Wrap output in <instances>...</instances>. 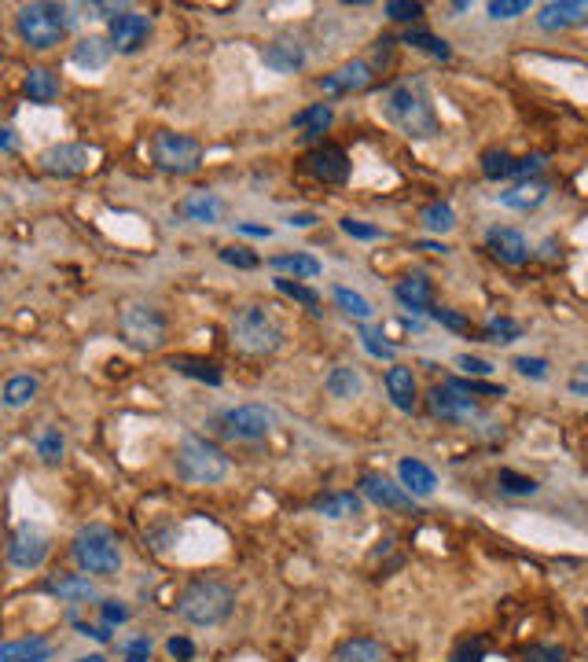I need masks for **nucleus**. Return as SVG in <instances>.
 <instances>
[{"label":"nucleus","instance_id":"54","mask_svg":"<svg viewBox=\"0 0 588 662\" xmlns=\"http://www.w3.org/2000/svg\"><path fill=\"white\" fill-rule=\"evenodd\" d=\"M456 365L464 368L467 376H489V372H493V365H489V361H482V357H471V354H464L460 361H456Z\"/></svg>","mask_w":588,"mask_h":662},{"label":"nucleus","instance_id":"13","mask_svg":"<svg viewBox=\"0 0 588 662\" xmlns=\"http://www.w3.org/2000/svg\"><path fill=\"white\" fill-rule=\"evenodd\" d=\"M92 166V148L89 144H56L41 155V170L52 177H78Z\"/></svg>","mask_w":588,"mask_h":662},{"label":"nucleus","instance_id":"59","mask_svg":"<svg viewBox=\"0 0 588 662\" xmlns=\"http://www.w3.org/2000/svg\"><path fill=\"white\" fill-rule=\"evenodd\" d=\"M0 148H4V151H15V137H12V129H0Z\"/></svg>","mask_w":588,"mask_h":662},{"label":"nucleus","instance_id":"28","mask_svg":"<svg viewBox=\"0 0 588 662\" xmlns=\"http://www.w3.org/2000/svg\"><path fill=\"white\" fill-rule=\"evenodd\" d=\"M324 387H328L331 398H339V401H353V398H361V372L350 365H339V368H331L328 379H324Z\"/></svg>","mask_w":588,"mask_h":662},{"label":"nucleus","instance_id":"15","mask_svg":"<svg viewBox=\"0 0 588 662\" xmlns=\"http://www.w3.org/2000/svg\"><path fill=\"white\" fill-rule=\"evenodd\" d=\"M486 243L489 251H493V258L504 265H526L530 262V243H526V236L515 229H504V225H493V229L486 232Z\"/></svg>","mask_w":588,"mask_h":662},{"label":"nucleus","instance_id":"60","mask_svg":"<svg viewBox=\"0 0 588 662\" xmlns=\"http://www.w3.org/2000/svg\"><path fill=\"white\" fill-rule=\"evenodd\" d=\"M419 251H441V254H445L449 247H445V243H419Z\"/></svg>","mask_w":588,"mask_h":662},{"label":"nucleus","instance_id":"58","mask_svg":"<svg viewBox=\"0 0 588 662\" xmlns=\"http://www.w3.org/2000/svg\"><path fill=\"white\" fill-rule=\"evenodd\" d=\"M236 232H247V236H261V240H265V236H269L272 229H265V225H247V221H239Z\"/></svg>","mask_w":588,"mask_h":662},{"label":"nucleus","instance_id":"39","mask_svg":"<svg viewBox=\"0 0 588 662\" xmlns=\"http://www.w3.org/2000/svg\"><path fill=\"white\" fill-rule=\"evenodd\" d=\"M423 225L430 232H453L456 229V210L449 203H430L423 210Z\"/></svg>","mask_w":588,"mask_h":662},{"label":"nucleus","instance_id":"26","mask_svg":"<svg viewBox=\"0 0 588 662\" xmlns=\"http://www.w3.org/2000/svg\"><path fill=\"white\" fill-rule=\"evenodd\" d=\"M544 199H548V184L541 181H526L511 192H497V203L508 206V210H537Z\"/></svg>","mask_w":588,"mask_h":662},{"label":"nucleus","instance_id":"55","mask_svg":"<svg viewBox=\"0 0 588 662\" xmlns=\"http://www.w3.org/2000/svg\"><path fill=\"white\" fill-rule=\"evenodd\" d=\"M100 611H103V622H107V626H114V622H125V618H129V607H122L118 600H103Z\"/></svg>","mask_w":588,"mask_h":662},{"label":"nucleus","instance_id":"11","mask_svg":"<svg viewBox=\"0 0 588 662\" xmlns=\"http://www.w3.org/2000/svg\"><path fill=\"white\" fill-rule=\"evenodd\" d=\"M48 548H52V541H48L45 530L23 523L12 534V541H8V563L15 571H37L48 560Z\"/></svg>","mask_w":588,"mask_h":662},{"label":"nucleus","instance_id":"46","mask_svg":"<svg viewBox=\"0 0 588 662\" xmlns=\"http://www.w3.org/2000/svg\"><path fill=\"white\" fill-rule=\"evenodd\" d=\"M390 19H397V23H412V19H419L423 15V4H408V0H390L383 8Z\"/></svg>","mask_w":588,"mask_h":662},{"label":"nucleus","instance_id":"40","mask_svg":"<svg viewBox=\"0 0 588 662\" xmlns=\"http://www.w3.org/2000/svg\"><path fill=\"white\" fill-rule=\"evenodd\" d=\"M276 291H283L287 298H294V302H302V306H309L313 313H320V295L313 291V287L306 284H294V280H287V276H280L276 280Z\"/></svg>","mask_w":588,"mask_h":662},{"label":"nucleus","instance_id":"30","mask_svg":"<svg viewBox=\"0 0 588 662\" xmlns=\"http://www.w3.org/2000/svg\"><path fill=\"white\" fill-rule=\"evenodd\" d=\"M331 662H386V651L368 637H353V640H342Z\"/></svg>","mask_w":588,"mask_h":662},{"label":"nucleus","instance_id":"35","mask_svg":"<svg viewBox=\"0 0 588 662\" xmlns=\"http://www.w3.org/2000/svg\"><path fill=\"white\" fill-rule=\"evenodd\" d=\"M335 302H339V309L346 313V317H357V320L375 317L372 302H368L364 295H357V291H350V287H335Z\"/></svg>","mask_w":588,"mask_h":662},{"label":"nucleus","instance_id":"38","mask_svg":"<svg viewBox=\"0 0 588 662\" xmlns=\"http://www.w3.org/2000/svg\"><path fill=\"white\" fill-rule=\"evenodd\" d=\"M63 449H67V442H63L59 427H45V431L37 434V457L45 460V464H59V460H63Z\"/></svg>","mask_w":588,"mask_h":662},{"label":"nucleus","instance_id":"18","mask_svg":"<svg viewBox=\"0 0 588 662\" xmlns=\"http://www.w3.org/2000/svg\"><path fill=\"white\" fill-rule=\"evenodd\" d=\"M361 493L379 508H390V512H401V508H412V497H408L397 482H390L386 475H364Z\"/></svg>","mask_w":588,"mask_h":662},{"label":"nucleus","instance_id":"56","mask_svg":"<svg viewBox=\"0 0 588 662\" xmlns=\"http://www.w3.org/2000/svg\"><path fill=\"white\" fill-rule=\"evenodd\" d=\"M166 651H170L173 659H181V662H188L195 655V644L188 637H173L170 644H166Z\"/></svg>","mask_w":588,"mask_h":662},{"label":"nucleus","instance_id":"5","mask_svg":"<svg viewBox=\"0 0 588 662\" xmlns=\"http://www.w3.org/2000/svg\"><path fill=\"white\" fill-rule=\"evenodd\" d=\"M74 560L85 574H100V578H111V574L122 571V548H118V537L107 530V526H85L74 534Z\"/></svg>","mask_w":588,"mask_h":662},{"label":"nucleus","instance_id":"53","mask_svg":"<svg viewBox=\"0 0 588 662\" xmlns=\"http://www.w3.org/2000/svg\"><path fill=\"white\" fill-rule=\"evenodd\" d=\"M151 659V640L147 637H136L129 648H125V662H147Z\"/></svg>","mask_w":588,"mask_h":662},{"label":"nucleus","instance_id":"9","mask_svg":"<svg viewBox=\"0 0 588 662\" xmlns=\"http://www.w3.org/2000/svg\"><path fill=\"white\" fill-rule=\"evenodd\" d=\"M214 427L232 442H258L265 438L272 427V412L261 409V405H236V409L221 412L214 420Z\"/></svg>","mask_w":588,"mask_h":662},{"label":"nucleus","instance_id":"45","mask_svg":"<svg viewBox=\"0 0 588 662\" xmlns=\"http://www.w3.org/2000/svg\"><path fill=\"white\" fill-rule=\"evenodd\" d=\"M530 12V0H493L489 4V19H519V15Z\"/></svg>","mask_w":588,"mask_h":662},{"label":"nucleus","instance_id":"44","mask_svg":"<svg viewBox=\"0 0 588 662\" xmlns=\"http://www.w3.org/2000/svg\"><path fill=\"white\" fill-rule=\"evenodd\" d=\"M497 482H500V490L515 493V497H530V493H537V482L526 479V475H515V471H508V468L500 471Z\"/></svg>","mask_w":588,"mask_h":662},{"label":"nucleus","instance_id":"12","mask_svg":"<svg viewBox=\"0 0 588 662\" xmlns=\"http://www.w3.org/2000/svg\"><path fill=\"white\" fill-rule=\"evenodd\" d=\"M147 37H151V19L140 12H122L111 19V37H107V45H111V52L136 56V52L147 45Z\"/></svg>","mask_w":588,"mask_h":662},{"label":"nucleus","instance_id":"6","mask_svg":"<svg viewBox=\"0 0 588 662\" xmlns=\"http://www.w3.org/2000/svg\"><path fill=\"white\" fill-rule=\"evenodd\" d=\"M15 30L30 48L48 52L67 34V8H59V4H23L19 15H15Z\"/></svg>","mask_w":588,"mask_h":662},{"label":"nucleus","instance_id":"29","mask_svg":"<svg viewBox=\"0 0 588 662\" xmlns=\"http://www.w3.org/2000/svg\"><path fill=\"white\" fill-rule=\"evenodd\" d=\"M70 59H74L81 70H103L111 63V45H107L103 37H81Z\"/></svg>","mask_w":588,"mask_h":662},{"label":"nucleus","instance_id":"1","mask_svg":"<svg viewBox=\"0 0 588 662\" xmlns=\"http://www.w3.org/2000/svg\"><path fill=\"white\" fill-rule=\"evenodd\" d=\"M379 111L394 129H401L408 140H430L441 133V122L434 115L427 85L419 78H401L379 96Z\"/></svg>","mask_w":588,"mask_h":662},{"label":"nucleus","instance_id":"49","mask_svg":"<svg viewBox=\"0 0 588 662\" xmlns=\"http://www.w3.org/2000/svg\"><path fill=\"white\" fill-rule=\"evenodd\" d=\"M221 262L236 265V269H254V265H258V254L243 251V247H225V251H221Z\"/></svg>","mask_w":588,"mask_h":662},{"label":"nucleus","instance_id":"17","mask_svg":"<svg viewBox=\"0 0 588 662\" xmlns=\"http://www.w3.org/2000/svg\"><path fill=\"white\" fill-rule=\"evenodd\" d=\"M588 15V4L581 0H555V4H544L537 12V26L555 34V30H570V26H581Z\"/></svg>","mask_w":588,"mask_h":662},{"label":"nucleus","instance_id":"43","mask_svg":"<svg viewBox=\"0 0 588 662\" xmlns=\"http://www.w3.org/2000/svg\"><path fill=\"white\" fill-rule=\"evenodd\" d=\"M361 346L379 361H394V346L386 343V335L379 328H361Z\"/></svg>","mask_w":588,"mask_h":662},{"label":"nucleus","instance_id":"23","mask_svg":"<svg viewBox=\"0 0 588 662\" xmlns=\"http://www.w3.org/2000/svg\"><path fill=\"white\" fill-rule=\"evenodd\" d=\"M181 214L188 217V221H195V225H217L221 214H225V203H221L214 192H192L181 203Z\"/></svg>","mask_w":588,"mask_h":662},{"label":"nucleus","instance_id":"36","mask_svg":"<svg viewBox=\"0 0 588 662\" xmlns=\"http://www.w3.org/2000/svg\"><path fill=\"white\" fill-rule=\"evenodd\" d=\"M405 45L419 48V52H427V56H434V59H449V56H453L449 41L434 37L430 30H408V34H405Z\"/></svg>","mask_w":588,"mask_h":662},{"label":"nucleus","instance_id":"25","mask_svg":"<svg viewBox=\"0 0 588 662\" xmlns=\"http://www.w3.org/2000/svg\"><path fill=\"white\" fill-rule=\"evenodd\" d=\"M313 508H317L324 519H357L364 501L357 493H324V497L313 501Z\"/></svg>","mask_w":588,"mask_h":662},{"label":"nucleus","instance_id":"3","mask_svg":"<svg viewBox=\"0 0 588 662\" xmlns=\"http://www.w3.org/2000/svg\"><path fill=\"white\" fill-rule=\"evenodd\" d=\"M232 343H236L243 354H254V357L276 354V350L283 346L280 320L261 306L236 309V313H232Z\"/></svg>","mask_w":588,"mask_h":662},{"label":"nucleus","instance_id":"10","mask_svg":"<svg viewBox=\"0 0 588 662\" xmlns=\"http://www.w3.org/2000/svg\"><path fill=\"white\" fill-rule=\"evenodd\" d=\"M427 412L434 416V420L467 423L478 412V405H475V398H471V394L453 379V383H438V387L427 390Z\"/></svg>","mask_w":588,"mask_h":662},{"label":"nucleus","instance_id":"47","mask_svg":"<svg viewBox=\"0 0 588 662\" xmlns=\"http://www.w3.org/2000/svg\"><path fill=\"white\" fill-rule=\"evenodd\" d=\"M430 317L438 320V324H445V328H453V331H467L471 328V320L464 317V313H456V309H430Z\"/></svg>","mask_w":588,"mask_h":662},{"label":"nucleus","instance_id":"52","mask_svg":"<svg viewBox=\"0 0 588 662\" xmlns=\"http://www.w3.org/2000/svg\"><path fill=\"white\" fill-rule=\"evenodd\" d=\"M541 166H544V155H526V159H515L511 177H533V173H541Z\"/></svg>","mask_w":588,"mask_h":662},{"label":"nucleus","instance_id":"16","mask_svg":"<svg viewBox=\"0 0 588 662\" xmlns=\"http://www.w3.org/2000/svg\"><path fill=\"white\" fill-rule=\"evenodd\" d=\"M372 85V67L364 63V59H353V63H342L335 74L320 81V89L328 92V96H342V92H361Z\"/></svg>","mask_w":588,"mask_h":662},{"label":"nucleus","instance_id":"33","mask_svg":"<svg viewBox=\"0 0 588 662\" xmlns=\"http://www.w3.org/2000/svg\"><path fill=\"white\" fill-rule=\"evenodd\" d=\"M37 398V376H12L4 383V405L8 409H23Z\"/></svg>","mask_w":588,"mask_h":662},{"label":"nucleus","instance_id":"37","mask_svg":"<svg viewBox=\"0 0 588 662\" xmlns=\"http://www.w3.org/2000/svg\"><path fill=\"white\" fill-rule=\"evenodd\" d=\"M522 335V324L511 317H489L486 320V339L497 346H511Z\"/></svg>","mask_w":588,"mask_h":662},{"label":"nucleus","instance_id":"19","mask_svg":"<svg viewBox=\"0 0 588 662\" xmlns=\"http://www.w3.org/2000/svg\"><path fill=\"white\" fill-rule=\"evenodd\" d=\"M261 63L269 70H276V74H294V70L306 67V48L298 45V41H272L261 52Z\"/></svg>","mask_w":588,"mask_h":662},{"label":"nucleus","instance_id":"34","mask_svg":"<svg viewBox=\"0 0 588 662\" xmlns=\"http://www.w3.org/2000/svg\"><path fill=\"white\" fill-rule=\"evenodd\" d=\"M272 269L280 273H294V276H320V262L313 254H276L272 258Z\"/></svg>","mask_w":588,"mask_h":662},{"label":"nucleus","instance_id":"41","mask_svg":"<svg viewBox=\"0 0 588 662\" xmlns=\"http://www.w3.org/2000/svg\"><path fill=\"white\" fill-rule=\"evenodd\" d=\"M173 368L181 372V376H192V379H206L210 387H221V372H217L210 361H188V357H181V361H173Z\"/></svg>","mask_w":588,"mask_h":662},{"label":"nucleus","instance_id":"51","mask_svg":"<svg viewBox=\"0 0 588 662\" xmlns=\"http://www.w3.org/2000/svg\"><path fill=\"white\" fill-rule=\"evenodd\" d=\"M526 662H566V651L555 644H541V648L526 651Z\"/></svg>","mask_w":588,"mask_h":662},{"label":"nucleus","instance_id":"14","mask_svg":"<svg viewBox=\"0 0 588 662\" xmlns=\"http://www.w3.org/2000/svg\"><path fill=\"white\" fill-rule=\"evenodd\" d=\"M306 170L324 184H342L350 177V159L346 151L335 148V144H324V148H313L306 155Z\"/></svg>","mask_w":588,"mask_h":662},{"label":"nucleus","instance_id":"22","mask_svg":"<svg viewBox=\"0 0 588 662\" xmlns=\"http://www.w3.org/2000/svg\"><path fill=\"white\" fill-rule=\"evenodd\" d=\"M386 394L394 401V409L401 412H412L416 409V376H412V368L405 365H394L386 372Z\"/></svg>","mask_w":588,"mask_h":662},{"label":"nucleus","instance_id":"4","mask_svg":"<svg viewBox=\"0 0 588 662\" xmlns=\"http://www.w3.org/2000/svg\"><path fill=\"white\" fill-rule=\"evenodd\" d=\"M177 471H181L184 482L214 486V482H221L228 475V457H225V449L214 446L210 438L188 434L181 446H177Z\"/></svg>","mask_w":588,"mask_h":662},{"label":"nucleus","instance_id":"42","mask_svg":"<svg viewBox=\"0 0 588 662\" xmlns=\"http://www.w3.org/2000/svg\"><path fill=\"white\" fill-rule=\"evenodd\" d=\"M511 166H515V159H511L508 151H486V155H482V173H486L489 181L511 177Z\"/></svg>","mask_w":588,"mask_h":662},{"label":"nucleus","instance_id":"57","mask_svg":"<svg viewBox=\"0 0 588 662\" xmlns=\"http://www.w3.org/2000/svg\"><path fill=\"white\" fill-rule=\"evenodd\" d=\"M287 225H291V229H313V225H317V217L313 214H291L287 217Z\"/></svg>","mask_w":588,"mask_h":662},{"label":"nucleus","instance_id":"50","mask_svg":"<svg viewBox=\"0 0 588 662\" xmlns=\"http://www.w3.org/2000/svg\"><path fill=\"white\" fill-rule=\"evenodd\" d=\"M515 368H519L522 376H530V379H544V376H548V361H544V357H515Z\"/></svg>","mask_w":588,"mask_h":662},{"label":"nucleus","instance_id":"61","mask_svg":"<svg viewBox=\"0 0 588 662\" xmlns=\"http://www.w3.org/2000/svg\"><path fill=\"white\" fill-rule=\"evenodd\" d=\"M78 662H103V655H89V659H78Z\"/></svg>","mask_w":588,"mask_h":662},{"label":"nucleus","instance_id":"48","mask_svg":"<svg viewBox=\"0 0 588 662\" xmlns=\"http://www.w3.org/2000/svg\"><path fill=\"white\" fill-rule=\"evenodd\" d=\"M342 232L353 236V240H379L383 236L375 225H364V221H353V217H342Z\"/></svg>","mask_w":588,"mask_h":662},{"label":"nucleus","instance_id":"32","mask_svg":"<svg viewBox=\"0 0 588 662\" xmlns=\"http://www.w3.org/2000/svg\"><path fill=\"white\" fill-rule=\"evenodd\" d=\"M26 96L34 103H52L59 96V81H56V74L52 70H45V67H34L30 74H26Z\"/></svg>","mask_w":588,"mask_h":662},{"label":"nucleus","instance_id":"21","mask_svg":"<svg viewBox=\"0 0 588 662\" xmlns=\"http://www.w3.org/2000/svg\"><path fill=\"white\" fill-rule=\"evenodd\" d=\"M397 302L405 309H412V313H430L434 309V284H430L427 276H408V280H401V284L394 287Z\"/></svg>","mask_w":588,"mask_h":662},{"label":"nucleus","instance_id":"24","mask_svg":"<svg viewBox=\"0 0 588 662\" xmlns=\"http://www.w3.org/2000/svg\"><path fill=\"white\" fill-rule=\"evenodd\" d=\"M45 589L52 596H59V600H67V604H78V600H100L96 585H92L89 578H81V574H59V578H52Z\"/></svg>","mask_w":588,"mask_h":662},{"label":"nucleus","instance_id":"31","mask_svg":"<svg viewBox=\"0 0 588 662\" xmlns=\"http://www.w3.org/2000/svg\"><path fill=\"white\" fill-rule=\"evenodd\" d=\"M331 122H335V111L328 103H313V107H306V111H298L291 118V129H306V137H320Z\"/></svg>","mask_w":588,"mask_h":662},{"label":"nucleus","instance_id":"2","mask_svg":"<svg viewBox=\"0 0 588 662\" xmlns=\"http://www.w3.org/2000/svg\"><path fill=\"white\" fill-rule=\"evenodd\" d=\"M236 611V593L221 582H192L177 596V615L192 626H221L228 615Z\"/></svg>","mask_w":588,"mask_h":662},{"label":"nucleus","instance_id":"7","mask_svg":"<svg viewBox=\"0 0 588 662\" xmlns=\"http://www.w3.org/2000/svg\"><path fill=\"white\" fill-rule=\"evenodd\" d=\"M151 159L166 173H195L203 166V144L184 133H155L151 140Z\"/></svg>","mask_w":588,"mask_h":662},{"label":"nucleus","instance_id":"8","mask_svg":"<svg viewBox=\"0 0 588 662\" xmlns=\"http://www.w3.org/2000/svg\"><path fill=\"white\" fill-rule=\"evenodd\" d=\"M118 328L136 350H159L166 343V317L155 306H144V302H129L118 317Z\"/></svg>","mask_w":588,"mask_h":662},{"label":"nucleus","instance_id":"27","mask_svg":"<svg viewBox=\"0 0 588 662\" xmlns=\"http://www.w3.org/2000/svg\"><path fill=\"white\" fill-rule=\"evenodd\" d=\"M48 659H52V644L41 637L0 644V662H48Z\"/></svg>","mask_w":588,"mask_h":662},{"label":"nucleus","instance_id":"20","mask_svg":"<svg viewBox=\"0 0 588 662\" xmlns=\"http://www.w3.org/2000/svg\"><path fill=\"white\" fill-rule=\"evenodd\" d=\"M397 475H401V490L408 497H430V493L438 490V475L423 464V460H401L397 464Z\"/></svg>","mask_w":588,"mask_h":662}]
</instances>
